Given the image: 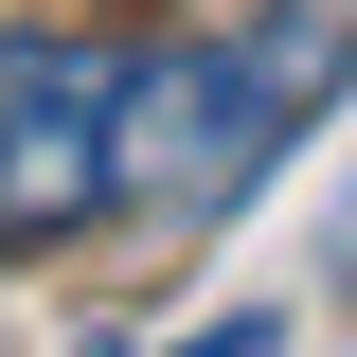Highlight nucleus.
Here are the masks:
<instances>
[{
	"label": "nucleus",
	"mask_w": 357,
	"mask_h": 357,
	"mask_svg": "<svg viewBox=\"0 0 357 357\" xmlns=\"http://www.w3.org/2000/svg\"><path fill=\"white\" fill-rule=\"evenodd\" d=\"M357 89V0H268L232 36H178L126 72V215H232L286 143Z\"/></svg>",
	"instance_id": "1"
},
{
	"label": "nucleus",
	"mask_w": 357,
	"mask_h": 357,
	"mask_svg": "<svg viewBox=\"0 0 357 357\" xmlns=\"http://www.w3.org/2000/svg\"><path fill=\"white\" fill-rule=\"evenodd\" d=\"M126 36H0V250H54L126 197Z\"/></svg>",
	"instance_id": "2"
},
{
	"label": "nucleus",
	"mask_w": 357,
	"mask_h": 357,
	"mask_svg": "<svg viewBox=\"0 0 357 357\" xmlns=\"http://www.w3.org/2000/svg\"><path fill=\"white\" fill-rule=\"evenodd\" d=\"M178 357H286V321H215V340H178Z\"/></svg>",
	"instance_id": "3"
},
{
	"label": "nucleus",
	"mask_w": 357,
	"mask_h": 357,
	"mask_svg": "<svg viewBox=\"0 0 357 357\" xmlns=\"http://www.w3.org/2000/svg\"><path fill=\"white\" fill-rule=\"evenodd\" d=\"M340 268H357V215H340Z\"/></svg>",
	"instance_id": "4"
}]
</instances>
